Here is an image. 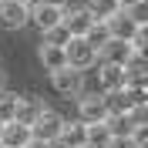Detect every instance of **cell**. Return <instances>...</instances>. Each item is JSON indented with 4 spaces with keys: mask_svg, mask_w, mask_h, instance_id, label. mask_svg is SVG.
<instances>
[{
    "mask_svg": "<svg viewBox=\"0 0 148 148\" xmlns=\"http://www.w3.org/2000/svg\"><path fill=\"white\" fill-rule=\"evenodd\" d=\"M64 57H67V64L77 67V71H91L98 64V47L84 34H74V37H67V44H64Z\"/></svg>",
    "mask_w": 148,
    "mask_h": 148,
    "instance_id": "1",
    "label": "cell"
},
{
    "mask_svg": "<svg viewBox=\"0 0 148 148\" xmlns=\"http://www.w3.org/2000/svg\"><path fill=\"white\" fill-rule=\"evenodd\" d=\"M51 88H54L61 98H77V94L84 91V71H77V67H71V64L57 67V71H51Z\"/></svg>",
    "mask_w": 148,
    "mask_h": 148,
    "instance_id": "2",
    "label": "cell"
},
{
    "mask_svg": "<svg viewBox=\"0 0 148 148\" xmlns=\"http://www.w3.org/2000/svg\"><path fill=\"white\" fill-rule=\"evenodd\" d=\"M61 125H64V114L54 108H40L37 111V118L30 121V135L40 141H57V135H61Z\"/></svg>",
    "mask_w": 148,
    "mask_h": 148,
    "instance_id": "3",
    "label": "cell"
},
{
    "mask_svg": "<svg viewBox=\"0 0 148 148\" xmlns=\"http://www.w3.org/2000/svg\"><path fill=\"white\" fill-rule=\"evenodd\" d=\"M30 24V3L17 0H0V27L3 30H20Z\"/></svg>",
    "mask_w": 148,
    "mask_h": 148,
    "instance_id": "4",
    "label": "cell"
},
{
    "mask_svg": "<svg viewBox=\"0 0 148 148\" xmlns=\"http://www.w3.org/2000/svg\"><path fill=\"white\" fill-rule=\"evenodd\" d=\"M131 40H121V37H108L101 47H98V61H108V64H121L125 67V61L131 57Z\"/></svg>",
    "mask_w": 148,
    "mask_h": 148,
    "instance_id": "5",
    "label": "cell"
},
{
    "mask_svg": "<svg viewBox=\"0 0 148 148\" xmlns=\"http://www.w3.org/2000/svg\"><path fill=\"white\" fill-rule=\"evenodd\" d=\"M77 118L81 121H104L108 118L104 94H77Z\"/></svg>",
    "mask_w": 148,
    "mask_h": 148,
    "instance_id": "6",
    "label": "cell"
},
{
    "mask_svg": "<svg viewBox=\"0 0 148 148\" xmlns=\"http://www.w3.org/2000/svg\"><path fill=\"white\" fill-rule=\"evenodd\" d=\"M61 17H64V7H54V3H30V24H37L40 27V34L51 27H57L61 24Z\"/></svg>",
    "mask_w": 148,
    "mask_h": 148,
    "instance_id": "7",
    "label": "cell"
},
{
    "mask_svg": "<svg viewBox=\"0 0 148 148\" xmlns=\"http://www.w3.org/2000/svg\"><path fill=\"white\" fill-rule=\"evenodd\" d=\"M30 138H34V135H30L27 121H17V118L3 121V131H0V145H3V148H24Z\"/></svg>",
    "mask_w": 148,
    "mask_h": 148,
    "instance_id": "8",
    "label": "cell"
},
{
    "mask_svg": "<svg viewBox=\"0 0 148 148\" xmlns=\"http://www.w3.org/2000/svg\"><path fill=\"white\" fill-rule=\"evenodd\" d=\"M61 24L67 27V34H71V37H74V34H88V27L94 24V14H91L88 7H71V10L64 7V17H61Z\"/></svg>",
    "mask_w": 148,
    "mask_h": 148,
    "instance_id": "9",
    "label": "cell"
},
{
    "mask_svg": "<svg viewBox=\"0 0 148 148\" xmlns=\"http://www.w3.org/2000/svg\"><path fill=\"white\" fill-rule=\"evenodd\" d=\"M104 24H108V34H111V37H121V40H131V34H135V27H138L125 7H118Z\"/></svg>",
    "mask_w": 148,
    "mask_h": 148,
    "instance_id": "10",
    "label": "cell"
},
{
    "mask_svg": "<svg viewBox=\"0 0 148 148\" xmlns=\"http://www.w3.org/2000/svg\"><path fill=\"white\" fill-rule=\"evenodd\" d=\"M98 88H101V91L125 88V67L121 64H108V61H98Z\"/></svg>",
    "mask_w": 148,
    "mask_h": 148,
    "instance_id": "11",
    "label": "cell"
},
{
    "mask_svg": "<svg viewBox=\"0 0 148 148\" xmlns=\"http://www.w3.org/2000/svg\"><path fill=\"white\" fill-rule=\"evenodd\" d=\"M84 128H88V125H84L81 118H77V121H67V118H64L54 148H77V145H84Z\"/></svg>",
    "mask_w": 148,
    "mask_h": 148,
    "instance_id": "12",
    "label": "cell"
},
{
    "mask_svg": "<svg viewBox=\"0 0 148 148\" xmlns=\"http://www.w3.org/2000/svg\"><path fill=\"white\" fill-rule=\"evenodd\" d=\"M37 57H40V64H44L47 74L67 64V57H64V44H51V40H44V44L37 47Z\"/></svg>",
    "mask_w": 148,
    "mask_h": 148,
    "instance_id": "13",
    "label": "cell"
},
{
    "mask_svg": "<svg viewBox=\"0 0 148 148\" xmlns=\"http://www.w3.org/2000/svg\"><path fill=\"white\" fill-rule=\"evenodd\" d=\"M88 128H84V141L88 145H94V148H108V141H111V128L104 125V121H84Z\"/></svg>",
    "mask_w": 148,
    "mask_h": 148,
    "instance_id": "14",
    "label": "cell"
},
{
    "mask_svg": "<svg viewBox=\"0 0 148 148\" xmlns=\"http://www.w3.org/2000/svg\"><path fill=\"white\" fill-rule=\"evenodd\" d=\"M17 101H20V94L0 88V121H14L17 118Z\"/></svg>",
    "mask_w": 148,
    "mask_h": 148,
    "instance_id": "15",
    "label": "cell"
},
{
    "mask_svg": "<svg viewBox=\"0 0 148 148\" xmlns=\"http://www.w3.org/2000/svg\"><path fill=\"white\" fill-rule=\"evenodd\" d=\"M104 125L111 128V135H131V131H135V121H131L128 111H125V114H108Z\"/></svg>",
    "mask_w": 148,
    "mask_h": 148,
    "instance_id": "16",
    "label": "cell"
},
{
    "mask_svg": "<svg viewBox=\"0 0 148 148\" xmlns=\"http://www.w3.org/2000/svg\"><path fill=\"white\" fill-rule=\"evenodd\" d=\"M40 108H44V104L37 101V98H24V94H20V101H17V121H27V125H30Z\"/></svg>",
    "mask_w": 148,
    "mask_h": 148,
    "instance_id": "17",
    "label": "cell"
},
{
    "mask_svg": "<svg viewBox=\"0 0 148 148\" xmlns=\"http://www.w3.org/2000/svg\"><path fill=\"white\" fill-rule=\"evenodd\" d=\"M118 7H121L118 0H88V10L94 14V20H108Z\"/></svg>",
    "mask_w": 148,
    "mask_h": 148,
    "instance_id": "18",
    "label": "cell"
},
{
    "mask_svg": "<svg viewBox=\"0 0 148 148\" xmlns=\"http://www.w3.org/2000/svg\"><path fill=\"white\" fill-rule=\"evenodd\" d=\"M131 47L141 51V54H148V24H138V27H135V34H131Z\"/></svg>",
    "mask_w": 148,
    "mask_h": 148,
    "instance_id": "19",
    "label": "cell"
},
{
    "mask_svg": "<svg viewBox=\"0 0 148 148\" xmlns=\"http://www.w3.org/2000/svg\"><path fill=\"white\" fill-rule=\"evenodd\" d=\"M131 14V20H135V24H148V3L145 0H135V3H131V7H125Z\"/></svg>",
    "mask_w": 148,
    "mask_h": 148,
    "instance_id": "20",
    "label": "cell"
},
{
    "mask_svg": "<svg viewBox=\"0 0 148 148\" xmlns=\"http://www.w3.org/2000/svg\"><path fill=\"white\" fill-rule=\"evenodd\" d=\"M67 27L64 24H57V27H51V30H44V40H51V44H67Z\"/></svg>",
    "mask_w": 148,
    "mask_h": 148,
    "instance_id": "21",
    "label": "cell"
},
{
    "mask_svg": "<svg viewBox=\"0 0 148 148\" xmlns=\"http://www.w3.org/2000/svg\"><path fill=\"white\" fill-rule=\"evenodd\" d=\"M131 138H135V145H138V148H148V121L135 125V131H131Z\"/></svg>",
    "mask_w": 148,
    "mask_h": 148,
    "instance_id": "22",
    "label": "cell"
},
{
    "mask_svg": "<svg viewBox=\"0 0 148 148\" xmlns=\"http://www.w3.org/2000/svg\"><path fill=\"white\" fill-rule=\"evenodd\" d=\"M108 148H138V145H135V138H131V135H111Z\"/></svg>",
    "mask_w": 148,
    "mask_h": 148,
    "instance_id": "23",
    "label": "cell"
},
{
    "mask_svg": "<svg viewBox=\"0 0 148 148\" xmlns=\"http://www.w3.org/2000/svg\"><path fill=\"white\" fill-rule=\"evenodd\" d=\"M24 148H54V141H40V138H30Z\"/></svg>",
    "mask_w": 148,
    "mask_h": 148,
    "instance_id": "24",
    "label": "cell"
},
{
    "mask_svg": "<svg viewBox=\"0 0 148 148\" xmlns=\"http://www.w3.org/2000/svg\"><path fill=\"white\" fill-rule=\"evenodd\" d=\"M34 3V0H30ZM37 3H54V7H67V0H37Z\"/></svg>",
    "mask_w": 148,
    "mask_h": 148,
    "instance_id": "25",
    "label": "cell"
},
{
    "mask_svg": "<svg viewBox=\"0 0 148 148\" xmlns=\"http://www.w3.org/2000/svg\"><path fill=\"white\" fill-rule=\"evenodd\" d=\"M0 88H7V81H3V71H0Z\"/></svg>",
    "mask_w": 148,
    "mask_h": 148,
    "instance_id": "26",
    "label": "cell"
},
{
    "mask_svg": "<svg viewBox=\"0 0 148 148\" xmlns=\"http://www.w3.org/2000/svg\"><path fill=\"white\" fill-rule=\"evenodd\" d=\"M77 148H94V145H88V141H84V145H77Z\"/></svg>",
    "mask_w": 148,
    "mask_h": 148,
    "instance_id": "27",
    "label": "cell"
},
{
    "mask_svg": "<svg viewBox=\"0 0 148 148\" xmlns=\"http://www.w3.org/2000/svg\"><path fill=\"white\" fill-rule=\"evenodd\" d=\"M17 3H30V0H17Z\"/></svg>",
    "mask_w": 148,
    "mask_h": 148,
    "instance_id": "28",
    "label": "cell"
},
{
    "mask_svg": "<svg viewBox=\"0 0 148 148\" xmlns=\"http://www.w3.org/2000/svg\"><path fill=\"white\" fill-rule=\"evenodd\" d=\"M0 131H3V121H0Z\"/></svg>",
    "mask_w": 148,
    "mask_h": 148,
    "instance_id": "29",
    "label": "cell"
},
{
    "mask_svg": "<svg viewBox=\"0 0 148 148\" xmlns=\"http://www.w3.org/2000/svg\"><path fill=\"white\" fill-rule=\"evenodd\" d=\"M145 3H148V0H145Z\"/></svg>",
    "mask_w": 148,
    "mask_h": 148,
    "instance_id": "30",
    "label": "cell"
},
{
    "mask_svg": "<svg viewBox=\"0 0 148 148\" xmlns=\"http://www.w3.org/2000/svg\"><path fill=\"white\" fill-rule=\"evenodd\" d=\"M0 148H3V145H0Z\"/></svg>",
    "mask_w": 148,
    "mask_h": 148,
    "instance_id": "31",
    "label": "cell"
}]
</instances>
